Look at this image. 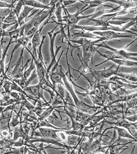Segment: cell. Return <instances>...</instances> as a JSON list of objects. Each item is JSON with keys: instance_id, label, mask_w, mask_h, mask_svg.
I'll return each instance as SVG.
<instances>
[{"instance_id": "f907efd6", "label": "cell", "mask_w": 137, "mask_h": 154, "mask_svg": "<svg viewBox=\"0 0 137 154\" xmlns=\"http://www.w3.org/2000/svg\"><path fill=\"white\" fill-rule=\"evenodd\" d=\"M4 110V107H2L0 106V115H1V114L2 113V112Z\"/></svg>"}, {"instance_id": "f1b7e54d", "label": "cell", "mask_w": 137, "mask_h": 154, "mask_svg": "<svg viewBox=\"0 0 137 154\" xmlns=\"http://www.w3.org/2000/svg\"><path fill=\"white\" fill-rule=\"evenodd\" d=\"M54 13L57 18L56 22L62 23V21H63V16H62V13H63V1L57 2Z\"/></svg>"}, {"instance_id": "ac0fdd59", "label": "cell", "mask_w": 137, "mask_h": 154, "mask_svg": "<svg viewBox=\"0 0 137 154\" xmlns=\"http://www.w3.org/2000/svg\"><path fill=\"white\" fill-rule=\"evenodd\" d=\"M19 120L22 123H32L34 121L39 120V116L36 115L34 111H27L25 110V108L21 112V116L19 117Z\"/></svg>"}, {"instance_id": "ba28073f", "label": "cell", "mask_w": 137, "mask_h": 154, "mask_svg": "<svg viewBox=\"0 0 137 154\" xmlns=\"http://www.w3.org/2000/svg\"><path fill=\"white\" fill-rule=\"evenodd\" d=\"M136 38L134 39V41L131 42L130 43L127 45L123 49L113 48H112V47L108 45H107L104 41H102L101 43H100V44H96L95 46L98 47V48H99V47H102V48H104L109 49L111 51H113V52H114V53H115L117 55H118L119 57H120L121 59H125V60H128L136 62L137 54L136 53H132V52H129L128 51H126V49L128 48V47L130 45L132 44L134 42L136 41Z\"/></svg>"}, {"instance_id": "4dcf8cb0", "label": "cell", "mask_w": 137, "mask_h": 154, "mask_svg": "<svg viewBox=\"0 0 137 154\" xmlns=\"http://www.w3.org/2000/svg\"><path fill=\"white\" fill-rule=\"evenodd\" d=\"M12 8L9 9V14L7 17H5L3 20V22L5 23H14L16 24L17 23V18L14 14Z\"/></svg>"}, {"instance_id": "d590c367", "label": "cell", "mask_w": 137, "mask_h": 154, "mask_svg": "<svg viewBox=\"0 0 137 154\" xmlns=\"http://www.w3.org/2000/svg\"><path fill=\"white\" fill-rule=\"evenodd\" d=\"M82 3L87 5V8L90 9L91 8H94V7H98L100 5L103 4L105 2H107L108 1H79Z\"/></svg>"}, {"instance_id": "f546056e", "label": "cell", "mask_w": 137, "mask_h": 154, "mask_svg": "<svg viewBox=\"0 0 137 154\" xmlns=\"http://www.w3.org/2000/svg\"><path fill=\"white\" fill-rule=\"evenodd\" d=\"M43 127L52 128V129H54V130H61V129H63L61 128H56V127H54V125H52L48 121L46 120V119H44V120H38L36 121V130H38L39 128H43Z\"/></svg>"}, {"instance_id": "d6986e66", "label": "cell", "mask_w": 137, "mask_h": 154, "mask_svg": "<svg viewBox=\"0 0 137 154\" xmlns=\"http://www.w3.org/2000/svg\"><path fill=\"white\" fill-rule=\"evenodd\" d=\"M12 43H14V41H12V40L10 39L8 45H7V46L6 47V48H4V47L3 48V53H2V58H1V60H0V76L3 75L7 79H8V76L6 75V66H5V60H6L7 52H8V50L9 48H10V46H11V45Z\"/></svg>"}, {"instance_id": "d6a6232c", "label": "cell", "mask_w": 137, "mask_h": 154, "mask_svg": "<svg viewBox=\"0 0 137 154\" xmlns=\"http://www.w3.org/2000/svg\"><path fill=\"white\" fill-rule=\"evenodd\" d=\"M114 93L117 94L119 97H121L129 95L133 93H136V89H135V90H128V89L125 88H121L118 89L117 91L114 92Z\"/></svg>"}, {"instance_id": "5bb4252c", "label": "cell", "mask_w": 137, "mask_h": 154, "mask_svg": "<svg viewBox=\"0 0 137 154\" xmlns=\"http://www.w3.org/2000/svg\"><path fill=\"white\" fill-rule=\"evenodd\" d=\"M109 79V81L111 82V83H110V89H111V91L113 92V93L121 88H125L128 89V90H135V89H136V84H126L122 82L120 80H117V79L112 78Z\"/></svg>"}, {"instance_id": "f6af8a7d", "label": "cell", "mask_w": 137, "mask_h": 154, "mask_svg": "<svg viewBox=\"0 0 137 154\" xmlns=\"http://www.w3.org/2000/svg\"><path fill=\"white\" fill-rule=\"evenodd\" d=\"M78 1H73V0H70V1H67V0H65V1H63V6L64 8L66 7H69L71 6V5H73L76 3Z\"/></svg>"}, {"instance_id": "e575fe53", "label": "cell", "mask_w": 137, "mask_h": 154, "mask_svg": "<svg viewBox=\"0 0 137 154\" xmlns=\"http://www.w3.org/2000/svg\"><path fill=\"white\" fill-rule=\"evenodd\" d=\"M14 112H16V115L14 117H11V121H10V127H11L12 130H13L14 128L18 126L20 123H22L21 121H20V120H19V118L20 117V116H21V114L17 112L15 110H14Z\"/></svg>"}, {"instance_id": "9a60e30c", "label": "cell", "mask_w": 137, "mask_h": 154, "mask_svg": "<svg viewBox=\"0 0 137 154\" xmlns=\"http://www.w3.org/2000/svg\"><path fill=\"white\" fill-rule=\"evenodd\" d=\"M23 91L26 92V93L30 94V95H32L35 97L37 100H39V99H43L44 101V103H47L48 102L46 101V99H45L44 95H43V90L40 88L39 84H36V85L34 86H29L25 88Z\"/></svg>"}, {"instance_id": "7dc6e473", "label": "cell", "mask_w": 137, "mask_h": 154, "mask_svg": "<svg viewBox=\"0 0 137 154\" xmlns=\"http://www.w3.org/2000/svg\"><path fill=\"white\" fill-rule=\"evenodd\" d=\"M7 79L5 77H4L3 75H1L0 76V99L2 98V86H3V84L4 81Z\"/></svg>"}, {"instance_id": "816d5d0a", "label": "cell", "mask_w": 137, "mask_h": 154, "mask_svg": "<svg viewBox=\"0 0 137 154\" xmlns=\"http://www.w3.org/2000/svg\"><path fill=\"white\" fill-rule=\"evenodd\" d=\"M1 104H2V100L1 99H0V106H1Z\"/></svg>"}, {"instance_id": "6da1fadb", "label": "cell", "mask_w": 137, "mask_h": 154, "mask_svg": "<svg viewBox=\"0 0 137 154\" xmlns=\"http://www.w3.org/2000/svg\"><path fill=\"white\" fill-rule=\"evenodd\" d=\"M55 69H57L58 71L59 72V73L61 74L62 79H63L64 88H65L67 91L69 92V93L70 94L71 97H72V99H73V103H74V107L76 108V110H81L83 112H91V111H95L99 110L101 108V107L99 106H89L88 104H86V103H84L83 101L79 100L78 99V96L76 94V92H75V90L73 89V85L71 84L70 82L69 81L68 78H67L66 74H65V71H64V69H63V66H62L61 64L57 66L56 69H51V71H54Z\"/></svg>"}, {"instance_id": "52a82bcc", "label": "cell", "mask_w": 137, "mask_h": 154, "mask_svg": "<svg viewBox=\"0 0 137 154\" xmlns=\"http://www.w3.org/2000/svg\"><path fill=\"white\" fill-rule=\"evenodd\" d=\"M24 48H22L21 54H20L19 58L17 60V63L15 64L14 69L12 71H8L7 72L6 75L8 76V80L12 79H21L23 78L24 71L27 68V65L28 63L31 61V59H28L26 62L25 66L23 64V51H24Z\"/></svg>"}, {"instance_id": "484cf974", "label": "cell", "mask_w": 137, "mask_h": 154, "mask_svg": "<svg viewBox=\"0 0 137 154\" xmlns=\"http://www.w3.org/2000/svg\"><path fill=\"white\" fill-rule=\"evenodd\" d=\"M12 138L13 141H16L19 138H26V134L23 128V123H20L18 126L13 129V132H12Z\"/></svg>"}, {"instance_id": "44dd1931", "label": "cell", "mask_w": 137, "mask_h": 154, "mask_svg": "<svg viewBox=\"0 0 137 154\" xmlns=\"http://www.w3.org/2000/svg\"><path fill=\"white\" fill-rule=\"evenodd\" d=\"M113 61L114 63V64H117L119 66H130V67H134V66H136L137 63L135 61H132L128 60L125 59H115V58H107L105 61H104L103 63H101L98 64H97L95 66H98L101 65V64H104L107 61Z\"/></svg>"}, {"instance_id": "83f0119b", "label": "cell", "mask_w": 137, "mask_h": 154, "mask_svg": "<svg viewBox=\"0 0 137 154\" xmlns=\"http://www.w3.org/2000/svg\"><path fill=\"white\" fill-rule=\"evenodd\" d=\"M115 76H117V77H119V78L125 79L126 80L128 81L129 82H130V83L136 84V81H137L136 75L134 73H123V72L118 71L117 73V75Z\"/></svg>"}, {"instance_id": "4fadbf2b", "label": "cell", "mask_w": 137, "mask_h": 154, "mask_svg": "<svg viewBox=\"0 0 137 154\" xmlns=\"http://www.w3.org/2000/svg\"><path fill=\"white\" fill-rule=\"evenodd\" d=\"M52 17H53L49 14L48 18H47L45 21L43 25L41 26V28H39L38 30L36 32V33L34 34L33 37H32L31 39V43H32V53L35 57H38V56H37L36 51H37V50H38V48L40 45V44H41V35L42 29H43V28H44L45 26L47 23H49V20H50Z\"/></svg>"}, {"instance_id": "277c9868", "label": "cell", "mask_w": 137, "mask_h": 154, "mask_svg": "<svg viewBox=\"0 0 137 154\" xmlns=\"http://www.w3.org/2000/svg\"><path fill=\"white\" fill-rule=\"evenodd\" d=\"M56 27H57V26H56V27H55V28L52 29L51 31L47 32V34H48V35L49 36V41H50V45H49V51H50V56H51V63H49V65L47 66L46 73H45V79L48 82H50L49 81V72H50L52 67H53V66L57 63L56 56H57V54H58L60 49L62 48V46H59V47L57 46L56 52H54V46L55 38H56L57 34L60 33V31H58L56 32H54L55 29L56 28Z\"/></svg>"}, {"instance_id": "8fae6325", "label": "cell", "mask_w": 137, "mask_h": 154, "mask_svg": "<svg viewBox=\"0 0 137 154\" xmlns=\"http://www.w3.org/2000/svg\"><path fill=\"white\" fill-rule=\"evenodd\" d=\"M119 66L114 64L108 69H104L103 70H95L93 69V73L95 75L97 80L99 81L101 79H107L111 78L113 75H116L119 71Z\"/></svg>"}, {"instance_id": "ee69618b", "label": "cell", "mask_w": 137, "mask_h": 154, "mask_svg": "<svg viewBox=\"0 0 137 154\" xmlns=\"http://www.w3.org/2000/svg\"><path fill=\"white\" fill-rule=\"evenodd\" d=\"M123 116V118L126 119L127 121H129V122L131 123H135L136 122V120H137V115H136V113L135 114V115H134L132 116Z\"/></svg>"}, {"instance_id": "8992f818", "label": "cell", "mask_w": 137, "mask_h": 154, "mask_svg": "<svg viewBox=\"0 0 137 154\" xmlns=\"http://www.w3.org/2000/svg\"><path fill=\"white\" fill-rule=\"evenodd\" d=\"M77 56H78V58L79 60V62H80L81 66H79L78 70L73 69L72 67H71V66H70V69H72L73 71L79 72V74H80V76H83L84 79H86L87 82L89 83V88L91 89L94 88V87L96 86L98 80H97L96 77L93 73V69L89 67V66L86 65V64L84 63V62L82 61V58H81L80 53H79L78 52V54H77Z\"/></svg>"}, {"instance_id": "5b68a950", "label": "cell", "mask_w": 137, "mask_h": 154, "mask_svg": "<svg viewBox=\"0 0 137 154\" xmlns=\"http://www.w3.org/2000/svg\"><path fill=\"white\" fill-rule=\"evenodd\" d=\"M76 6L77 7V9H78V11L76 12V13L70 14L68 11H67V9L64 8L63 6V9L65 11L66 16L63 17V21H62V23H63L64 25H66L67 28H69V27H71L72 26L78 25L79 21H80L82 19H89L91 17V14H89V15H86V16H79V14L82 13L83 12L86 11V10H88L87 8H85V7L87 6L86 4L84 5L82 8H79V6H77V5H76Z\"/></svg>"}, {"instance_id": "1f68e13d", "label": "cell", "mask_w": 137, "mask_h": 154, "mask_svg": "<svg viewBox=\"0 0 137 154\" xmlns=\"http://www.w3.org/2000/svg\"><path fill=\"white\" fill-rule=\"evenodd\" d=\"M61 107H63V106H49L47 107V108L45 109L43 111V112L41 114V116L39 117V120H44V119H46V118L48 117L49 116V115H51V114L53 112L55 108H61Z\"/></svg>"}, {"instance_id": "7402d4cb", "label": "cell", "mask_w": 137, "mask_h": 154, "mask_svg": "<svg viewBox=\"0 0 137 154\" xmlns=\"http://www.w3.org/2000/svg\"><path fill=\"white\" fill-rule=\"evenodd\" d=\"M108 8H111L112 9L113 8V6H108V5H104V4L100 5V6L97 7L96 11H95L94 13L91 14V17L89 19H95L96 18H98V17L104 15V14H108L109 12V10L108 9Z\"/></svg>"}, {"instance_id": "7c38bea8", "label": "cell", "mask_w": 137, "mask_h": 154, "mask_svg": "<svg viewBox=\"0 0 137 154\" xmlns=\"http://www.w3.org/2000/svg\"><path fill=\"white\" fill-rule=\"evenodd\" d=\"M26 50L30 54V55L32 56V59L33 60L34 63L36 66V73L37 75V78L39 79V82L43 80V79L45 78V73H46V69L47 66L45 62H42L38 58V57H35L33 54H32V51L30 50V49L26 48Z\"/></svg>"}, {"instance_id": "7a4b0ae2", "label": "cell", "mask_w": 137, "mask_h": 154, "mask_svg": "<svg viewBox=\"0 0 137 154\" xmlns=\"http://www.w3.org/2000/svg\"><path fill=\"white\" fill-rule=\"evenodd\" d=\"M69 42L76 43L78 45L79 48H82V56L81 58L82 61L86 65L89 66V64L91 61L93 63V56L95 52L98 51V48H96L95 45L98 44V41H93L87 38H81L79 40H69Z\"/></svg>"}, {"instance_id": "f35d334b", "label": "cell", "mask_w": 137, "mask_h": 154, "mask_svg": "<svg viewBox=\"0 0 137 154\" xmlns=\"http://www.w3.org/2000/svg\"><path fill=\"white\" fill-rule=\"evenodd\" d=\"M59 104H63V101L58 94L55 93V95L53 99L51 101L50 105L51 106H58V105H59Z\"/></svg>"}, {"instance_id": "8d00e7d4", "label": "cell", "mask_w": 137, "mask_h": 154, "mask_svg": "<svg viewBox=\"0 0 137 154\" xmlns=\"http://www.w3.org/2000/svg\"><path fill=\"white\" fill-rule=\"evenodd\" d=\"M36 69V66L35 64L34 63V61L33 60H31V63H30V65L28 66V68H27L26 70L24 71V73H23V79H27V78H29L30 76V74L32 71L34 70H35Z\"/></svg>"}, {"instance_id": "3957f363", "label": "cell", "mask_w": 137, "mask_h": 154, "mask_svg": "<svg viewBox=\"0 0 137 154\" xmlns=\"http://www.w3.org/2000/svg\"><path fill=\"white\" fill-rule=\"evenodd\" d=\"M50 14V10H41L36 16L30 19V21L26 22L23 26L24 29V36L32 38L34 34L38 30L40 25L46 20Z\"/></svg>"}, {"instance_id": "cb8c5ba5", "label": "cell", "mask_w": 137, "mask_h": 154, "mask_svg": "<svg viewBox=\"0 0 137 154\" xmlns=\"http://www.w3.org/2000/svg\"><path fill=\"white\" fill-rule=\"evenodd\" d=\"M71 36H76V37H81V38H91V39H101V37L95 35L94 34L90 32L81 30L79 32H75L73 31L70 32Z\"/></svg>"}, {"instance_id": "60d3db41", "label": "cell", "mask_w": 137, "mask_h": 154, "mask_svg": "<svg viewBox=\"0 0 137 154\" xmlns=\"http://www.w3.org/2000/svg\"><path fill=\"white\" fill-rule=\"evenodd\" d=\"M4 19V17H0V28H2L4 30H6L7 28H8L12 25H14V23H5L3 22V20Z\"/></svg>"}, {"instance_id": "ab89813d", "label": "cell", "mask_w": 137, "mask_h": 154, "mask_svg": "<svg viewBox=\"0 0 137 154\" xmlns=\"http://www.w3.org/2000/svg\"><path fill=\"white\" fill-rule=\"evenodd\" d=\"M12 82L10 80H8V79H6L4 81V84H3V88H4V93H10L11 92V86Z\"/></svg>"}, {"instance_id": "74e56055", "label": "cell", "mask_w": 137, "mask_h": 154, "mask_svg": "<svg viewBox=\"0 0 137 154\" xmlns=\"http://www.w3.org/2000/svg\"><path fill=\"white\" fill-rule=\"evenodd\" d=\"M23 6H24L23 1H19L15 6H14V8H12V11H13L14 13L15 14V16L17 17V19H18L19 14L22 11V8H23Z\"/></svg>"}, {"instance_id": "bcb514c9", "label": "cell", "mask_w": 137, "mask_h": 154, "mask_svg": "<svg viewBox=\"0 0 137 154\" xmlns=\"http://www.w3.org/2000/svg\"><path fill=\"white\" fill-rule=\"evenodd\" d=\"M9 95L11 98L14 99H19L20 97V94L18 93V92H16V91H11L10 92Z\"/></svg>"}, {"instance_id": "9c48e42d", "label": "cell", "mask_w": 137, "mask_h": 154, "mask_svg": "<svg viewBox=\"0 0 137 154\" xmlns=\"http://www.w3.org/2000/svg\"><path fill=\"white\" fill-rule=\"evenodd\" d=\"M69 127L66 128L61 129V130H54V129L49 128H41L38 129V130H39V132H36V131H35V133H34V136H35V137L54 139V140L58 141L59 143L63 144V143H62V141L61 140V139H60V138H59V136L58 135V132L60 130H69Z\"/></svg>"}, {"instance_id": "681fc988", "label": "cell", "mask_w": 137, "mask_h": 154, "mask_svg": "<svg viewBox=\"0 0 137 154\" xmlns=\"http://www.w3.org/2000/svg\"><path fill=\"white\" fill-rule=\"evenodd\" d=\"M135 148H136V145H134V146H133V149H132V152H131V153L130 154H134V150H135ZM121 153L120 152V153H118L117 154H121Z\"/></svg>"}, {"instance_id": "c3c4849f", "label": "cell", "mask_w": 137, "mask_h": 154, "mask_svg": "<svg viewBox=\"0 0 137 154\" xmlns=\"http://www.w3.org/2000/svg\"><path fill=\"white\" fill-rule=\"evenodd\" d=\"M27 154H39V153L35 151H32V150L28 149V151H27Z\"/></svg>"}, {"instance_id": "e0dca14e", "label": "cell", "mask_w": 137, "mask_h": 154, "mask_svg": "<svg viewBox=\"0 0 137 154\" xmlns=\"http://www.w3.org/2000/svg\"><path fill=\"white\" fill-rule=\"evenodd\" d=\"M106 123L111 124V125H115L117 127H119V128L126 129V130L128 131L132 136V132L130 131L131 129L132 128V126H134V128H135V130H136L137 129L136 122H135V123L129 122V121H127L126 119H124L123 116H122V117L119 119V120H117V121H115V122H108V121H107V120H106Z\"/></svg>"}, {"instance_id": "603a6c76", "label": "cell", "mask_w": 137, "mask_h": 154, "mask_svg": "<svg viewBox=\"0 0 137 154\" xmlns=\"http://www.w3.org/2000/svg\"><path fill=\"white\" fill-rule=\"evenodd\" d=\"M33 9V8H31V7L27 6H23V10L21 11L18 19H17V23L19 24V28L23 26V25L26 23V19L27 18V17H28L30 12V11H32Z\"/></svg>"}, {"instance_id": "ffe728a7", "label": "cell", "mask_w": 137, "mask_h": 154, "mask_svg": "<svg viewBox=\"0 0 137 154\" xmlns=\"http://www.w3.org/2000/svg\"><path fill=\"white\" fill-rule=\"evenodd\" d=\"M108 130H111V129H114V130L116 131V132H117L118 136H117V140L119 143L121 142L122 138L132 139L134 141L136 142V138L135 137H134L133 136H132L130 134H129L128 131L126 130V129L119 128V127H117V126L110 127V128H108Z\"/></svg>"}, {"instance_id": "30bf717a", "label": "cell", "mask_w": 137, "mask_h": 154, "mask_svg": "<svg viewBox=\"0 0 137 154\" xmlns=\"http://www.w3.org/2000/svg\"><path fill=\"white\" fill-rule=\"evenodd\" d=\"M93 34L95 35L101 37L104 41H108L111 39L121 38H136V36L131 35V34H127L125 33H120V32H116L113 31H97L93 32Z\"/></svg>"}, {"instance_id": "7bdbcfd3", "label": "cell", "mask_w": 137, "mask_h": 154, "mask_svg": "<svg viewBox=\"0 0 137 154\" xmlns=\"http://www.w3.org/2000/svg\"><path fill=\"white\" fill-rule=\"evenodd\" d=\"M24 146V139L23 138H19L18 140L16 141H14L13 145L12 147H21V146Z\"/></svg>"}, {"instance_id": "2e32d148", "label": "cell", "mask_w": 137, "mask_h": 154, "mask_svg": "<svg viewBox=\"0 0 137 154\" xmlns=\"http://www.w3.org/2000/svg\"><path fill=\"white\" fill-rule=\"evenodd\" d=\"M136 101L137 99L136 97L133 98L129 100L128 101H125V102H121L117 103V105H113L115 108L117 109L120 108L123 112V116H126L127 114L130 113L129 110V109H134L136 110Z\"/></svg>"}, {"instance_id": "4316f807", "label": "cell", "mask_w": 137, "mask_h": 154, "mask_svg": "<svg viewBox=\"0 0 137 154\" xmlns=\"http://www.w3.org/2000/svg\"><path fill=\"white\" fill-rule=\"evenodd\" d=\"M117 4L123 10H131L136 8V1H108Z\"/></svg>"}, {"instance_id": "d4e9b609", "label": "cell", "mask_w": 137, "mask_h": 154, "mask_svg": "<svg viewBox=\"0 0 137 154\" xmlns=\"http://www.w3.org/2000/svg\"><path fill=\"white\" fill-rule=\"evenodd\" d=\"M24 6H27L31 8H36L42 10H50V6L48 4L47 5H45L41 3L39 1H34V0H27V1H23Z\"/></svg>"}, {"instance_id": "836d02e7", "label": "cell", "mask_w": 137, "mask_h": 154, "mask_svg": "<svg viewBox=\"0 0 137 154\" xmlns=\"http://www.w3.org/2000/svg\"><path fill=\"white\" fill-rule=\"evenodd\" d=\"M71 121V127L69 128V130L72 131H82L84 130V127L81 123H79L78 121H76L74 119L70 118Z\"/></svg>"}, {"instance_id": "b9f144b4", "label": "cell", "mask_w": 137, "mask_h": 154, "mask_svg": "<svg viewBox=\"0 0 137 154\" xmlns=\"http://www.w3.org/2000/svg\"><path fill=\"white\" fill-rule=\"evenodd\" d=\"M15 3V2L12 1L11 4H8L7 2H1L0 1V8H14V4Z\"/></svg>"}]
</instances>
